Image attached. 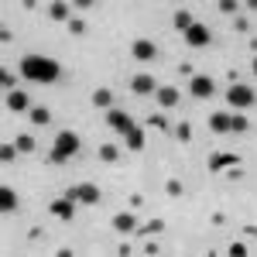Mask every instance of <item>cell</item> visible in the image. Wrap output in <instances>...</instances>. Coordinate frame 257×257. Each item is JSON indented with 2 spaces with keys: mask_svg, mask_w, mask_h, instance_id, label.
Instances as JSON below:
<instances>
[{
  "mask_svg": "<svg viewBox=\"0 0 257 257\" xmlns=\"http://www.w3.org/2000/svg\"><path fill=\"white\" fill-rule=\"evenodd\" d=\"M21 76L31 82H55L62 76V65L48 55H24L21 59Z\"/></svg>",
  "mask_w": 257,
  "mask_h": 257,
  "instance_id": "obj_1",
  "label": "cell"
},
{
  "mask_svg": "<svg viewBox=\"0 0 257 257\" xmlns=\"http://www.w3.org/2000/svg\"><path fill=\"white\" fill-rule=\"evenodd\" d=\"M76 155H79V134H76V131H59V134H55V148H52L48 161H52V165H62V161L76 158Z\"/></svg>",
  "mask_w": 257,
  "mask_h": 257,
  "instance_id": "obj_2",
  "label": "cell"
},
{
  "mask_svg": "<svg viewBox=\"0 0 257 257\" xmlns=\"http://www.w3.org/2000/svg\"><path fill=\"white\" fill-rule=\"evenodd\" d=\"M226 103L237 106V110H247V106L257 103V93L250 89V86H243V82H233V86L226 89Z\"/></svg>",
  "mask_w": 257,
  "mask_h": 257,
  "instance_id": "obj_3",
  "label": "cell"
},
{
  "mask_svg": "<svg viewBox=\"0 0 257 257\" xmlns=\"http://www.w3.org/2000/svg\"><path fill=\"white\" fill-rule=\"evenodd\" d=\"M65 199H69V202H82V206H96L99 202V189L93 185V182H82V185L65 189Z\"/></svg>",
  "mask_w": 257,
  "mask_h": 257,
  "instance_id": "obj_4",
  "label": "cell"
},
{
  "mask_svg": "<svg viewBox=\"0 0 257 257\" xmlns=\"http://www.w3.org/2000/svg\"><path fill=\"white\" fill-rule=\"evenodd\" d=\"M106 127L127 138V134L134 131V120H131V113H123V110H117V106H113V110H106Z\"/></svg>",
  "mask_w": 257,
  "mask_h": 257,
  "instance_id": "obj_5",
  "label": "cell"
},
{
  "mask_svg": "<svg viewBox=\"0 0 257 257\" xmlns=\"http://www.w3.org/2000/svg\"><path fill=\"white\" fill-rule=\"evenodd\" d=\"M209 41H213L209 28H206V24H199V21L189 28V31H185V45H189V48H206Z\"/></svg>",
  "mask_w": 257,
  "mask_h": 257,
  "instance_id": "obj_6",
  "label": "cell"
},
{
  "mask_svg": "<svg viewBox=\"0 0 257 257\" xmlns=\"http://www.w3.org/2000/svg\"><path fill=\"white\" fill-rule=\"evenodd\" d=\"M131 89H134L138 96H155V93H158V82H155L151 72H138V76L131 79Z\"/></svg>",
  "mask_w": 257,
  "mask_h": 257,
  "instance_id": "obj_7",
  "label": "cell"
},
{
  "mask_svg": "<svg viewBox=\"0 0 257 257\" xmlns=\"http://www.w3.org/2000/svg\"><path fill=\"white\" fill-rule=\"evenodd\" d=\"M189 93L196 99H209L213 93H216V82L209 79V76H192V82H189Z\"/></svg>",
  "mask_w": 257,
  "mask_h": 257,
  "instance_id": "obj_8",
  "label": "cell"
},
{
  "mask_svg": "<svg viewBox=\"0 0 257 257\" xmlns=\"http://www.w3.org/2000/svg\"><path fill=\"white\" fill-rule=\"evenodd\" d=\"M4 103H7L11 113H31V96H28V93H18V89H14V93H7Z\"/></svg>",
  "mask_w": 257,
  "mask_h": 257,
  "instance_id": "obj_9",
  "label": "cell"
},
{
  "mask_svg": "<svg viewBox=\"0 0 257 257\" xmlns=\"http://www.w3.org/2000/svg\"><path fill=\"white\" fill-rule=\"evenodd\" d=\"M155 52H158L155 41H148V38H134V45H131V55H134L138 62H151V59H155Z\"/></svg>",
  "mask_w": 257,
  "mask_h": 257,
  "instance_id": "obj_10",
  "label": "cell"
},
{
  "mask_svg": "<svg viewBox=\"0 0 257 257\" xmlns=\"http://www.w3.org/2000/svg\"><path fill=\"white\" fill-rule=\"evenodd\" d=\"M240 158L237 155H230V151H216L213 158H209V172H226V168H237Z\"/></svg>",
  "mask_w": 257,
  "mask_h": 257,
  "instance_id": "obj_11",
  "label": "cell"
},
{
  "mask_svg": "<svg viewBox=\"0 0 257 257\" xmlns=\"http://www.w3.org/2000/svg\"><path fill=\"white\" fill-rule=\"evenodd\" d=\"M48 213H52V216H59V219H72L76 202H69L65 196H62V199H52V202H48Z\"/></svg>",
  "mask_w": 257,
  "mask_h": 257,
  "instance_id": "obj_12",
  "label": "cell"
},
{
  "mask_svg": "<svg viewBox=\"0 0 257 257\" xmlns=\"http://www.w3.org/2000/svg\"><path fill=\"white\" fill-rule=\"evenodd\" d=\"M113 230H117V233H138L134 213H117V216H113Z\"/></svg>",
  "mask_w": 257,
  "mask_h": 257,
  "instance_id": "obj_13",
  "label": "cell"
},
{
  "mask_svg": "<svg viewBox=\"0 0 257 257\" xmlns=\"http://www.w3.org/2000/svg\"><path fill=\"white\" fill-rule=\"evenodd\" d=\"M230 117H233V113H223V110L209 113V131H213V134H230Z\"/></svg>",
  "mask_w": 257,
  "mask_h": 257,
  "instance_id": "obj_14",
  "label": "cell"
},
{
  "mask_svg": "<svg viewBox=\"0 0 257 257\" xmlns=\"http://www.w3.org/2000/svg\"><path fill=\"white\" fill-rule=\"evenodd\" d=\"M155 99H158L161 106L168 110V106H175V103H178V89H175V86H158V93H155Z\"/></svg>",
  "mask_w": 257,
  "mask_h": 257,
  "instance_id": "obj_15",
  "label": "cell"
},
{
  "mask_svg": "<svg viewBox=\"0 0 257 257\" xmlns=\"http://www.w3.org/2000/svg\"><path fill=\"white\" fill-rule=\"evenodd\" d=\"M93 106H99V110H113V89H96L93 93Z\"/></svg>",
  "mask_w": 257,
  "mask_h": 257,
  "instance_id": "obj_16",
  "label": "cell"
},
{
  "mask_svg": "<svg viewBox=\"0 0 257 257\" xmlns=\"http://www.w3.org/2000/svg\"><path fill=\"white\" fill-rule=\"evenodd\" d=\"M0 209H4V213H14V209H18V192L7 189V185L0 189Z\"/></svg>",
  "mask_w": 257,
  "mask_h": 257,
  "instance_id": "obj_17",
  "label": "cell"
},
{
  "mask_svg": "<svg viewBox=\"0 0 257 257\" xmlns=\"http://www.w3.org/2000/svg\"><path fill=\"white\" fill-rule=\"evenodd\" d=\"M14 148H18L21 155H31V151H38V144H35V138H31V134H18V138H14Z\"/></svg>",
  "mask_w": 257,
  "mask_h": 257,
  "instance_id": "obj_18",
  "label": "cell"
},
{
  "mask_svg": "<svg viewBox=\"0 0 257 257\" xmlns=\"http://www.w3.org/2000/svg\"><path fill=\"white\" fill-rule=\"evenodd\" d=\"M31 123H38V127H45V123H52V110L48 106H31Z\"/></svg>",
  "mask_w": 257,
  "mask_h": 257,
  "instance_id": "obj_19",
  "label": "cell"
},
{
  "mask_svg": "<svg viewBox=\"0 0 257 257\" xmlns=\"http://www.w3.org/2000/svg\"><path fill=\"white\" fill-rule=\"evenodd\" d=\"M123 141H127V151H141V148H144V131H141V127H134V131H131Z\"/></svg>",
  "mask_w": 257,
  "mask_h": 257,
  "instance_id": "obj_20",
  "label": "cell"
},
{
  "mask_svg": "<svg viewBox=\"0 0 257 257\" xmlns=\"http://www.w3.org/2000/svg\"><path fill=\"white\" fill-rule=\"evenodd\" d=\"M48 18H52V21H69V4L55 0V4L48 7Z\"/></svg>",
  "mask_w": 257,
  "mask_h": 257,
  "instance_id": "obj_21",
  "label": "cell"
},
{
  "mask_svg": "<svg viewBox=\"0 0 257 257\" xmlns=\"http://www.w3.org/2000/svg\"><path fill=\"white\" fill-rule=\"evenodd\" d=\"M120 158V148L117 144H99V161H106V165H110V161H117Z\"/></svg>",
  "mask_w": 257,
  "mask_h": 257,
  "instance_id": "obj_22",
  "label": "cell"
},
{
  "mask_svg": "<svg viewBox=\"0 0 257 257\" xmlns=\"http://www.w3.org/2000/svg\"><path fill=\"white\" fill-rule=\"evenodd\" d=\"M192 24H196V21H192V14H189V11H175V28L182 31V35H185Z\"/></svg>",
  "mask_w": 257,
  "mask_h": 257,
  "instance_id": "obj_23",
  "label": "cell"
},
{
  "mask_svg": "<svg viewBox=\"0 0 257 257\" xmlns=\"http://www.w3.org/2000/svg\"><path fill=\"white\" fill-rule=\"evenodd\" d=\"M230 131H233V134H243V131H250V120L243 117V113H233V117H230Z\"/></svg>",
  "mask_w": 257,
  "mask_h": 257,
  "instance_id": "obj_24",
  "label": "cell"
},
{
  "mask_svg": "<svg viewBox=\"0 0 257 257\" xmlns=\"http://www.w3.org/2000/svg\"><path fill=\"white\" fill-rule=\"evenodd\" d=\"M161 230H165V219H151L148 226H138L141 237H155V233H161Z\"/></svg>",
  "mask_w": 257,
  "mask_h": 257,
  "instance_id": "obj_25",
  "label": "cell"
},
{
  "mask_svg": "<svg viewBox=\"0 0 257 257\" xmlns=\"http://www.w3.org/2000/svg\"><path fill=\"white\" fill-rule=\"evenodd\" d=\"M14 158H18V148H14V144H0V161L11 165Z\"/></svg>",
  "mask_w": 257,
  "mask_h": 257,
  "instance_id": "obj_26",
  "label": "cell"
},
{
  "mask_svg": "<svg viewBox=\"0 0 257 257\" xmlns=\"http://www.w3.org/2000/svg\"><path fill=\"white\" fill-rule=\"evenodd\" d=\"M165 192H168L172 199H178L182 196V182H178V178H168V182H165Z\"/></svg>",
  "mask_w": 257,
  "mask_h": 257,
  "instance_id": "obj_27",
  "label": "cell"
},
{
  "mask_svg": "<svg viewBox=\"0 0 257 257\" xmlns=\"http://www.w3.org/2000/svg\"><path fill=\"white\" fill-rule=\"evenodd\" d=\"M219 11H223V14H237L240 4H237V0H219Z\"/></svg>",
  "mask_w": 257,
  "mask_h": 257,
  "instance_id": "obj_28",
  "label": "cell"
},
{
  "mask_svg": "<svg viewBox=\"0 0 257 257\" xmlns=\"http://www.w3.org/2000/svg\"><path fill=\"white\" fill-rule=\"evenodd\" d=\"M0 86H4V89H7V93H14V76H11V72H7V69H4V72H0Z\"/></svg>",
  "mask_w": 257,
  "mask_h": 257,
  "instance_id": "obj_29",
  "label": "cell"
},
{
  "mask_svg": "<svg viewBox=\"0 0 257 257\" xmlns=\"http://www.w3.org/2000/svg\"><path fill=\"white\" fill-rule=\"evenodd\" d=\"M175 138L178 141H189V138H192V127H189V123H178V127H175Z\"/></svg>",
  "mask_w": 257,
  "mask_h": 257,
  "instance_id": "obj_30",
  "label": "cell"
},
{
  "mask_svg": "<svg viewBox=\"0 0 257 257\" xmlns=\"http://www.w3.org/2000/svg\"><path fill=\"white\" fill-rule=\"evenodd\" d=\"M148 120H151V127H158V131H165V127H168V120L161 117V113H151Z\"/></svg>",
  "mask_w": 257,
  "mask_h": 257,
  "instance_id": "obj_31",
  "label": "cell"
},
{
  "mask_svg": "<svg viewBox=\"0 0 257 257\" xmlns=\"http://www.w3.org/2000/svg\"><path fill=\"white\" fill-rule=\"evenodd\" d=\"M69 31H72V35H82V31H86V24H82L79 18H72V21H69Z\"/></svg>",
  "mask_w": 257,
  "mask_h": 257,
  "instance_id": "obj_32",
  "label": "cell"
},
{
  "mask_svg": "<svg viewBox=\"0 0 257 257\" xmlns=\"http://www.w3.org/2000/svg\"><path fill=\"white\" fill-rule=\"evenodd\" d=\"M230 257H247V247L243 243H230Z\"/></svg>",
  "mask_w": 257,
  "mask_h": 257,
  "instance_id": "obj_33",
  "label": "cell"
},
{
  "mask_svg": "<svg viewBox=\"0 0 257 257\" xmlns=\"http://www.w3.org/2000/svg\"><path fill=\"white\" fill-rule=\"evenodd\" d=\"M55 257H76V254H72L69 247H62V250H59V254H55Z\"/></svg>",
  "mask_w": 257,
  "mask_h": 257,
  "instance_id": "obj_34",
  "label": "cell"
},
{
  "mask_svg": "<svg viewBox=\"0 0 257 257\" xmlns=\"http://www.w3.org/2000/svg\"><path fill=\"white\" fill-rule=\"evenodd\" d=\"M254 76H257V55H254Z\"/></svg>",
  "mask_w": 257,
  "mask_h": 257,
  "instance_id": "obj_35",
  "label": "cell"
}]
</instances>
